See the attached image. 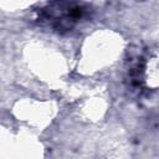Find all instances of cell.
Instances as JSON below:
<instances>
[{
	"label": "cell",
	"mask_w": 159,
	"mask_h": 159,
	"mask_svg": "<svg viewBox=\"0 0 159 159\" xmlns=\"http://www.w3.org/2000/svg\"><path fill=\"white\" fill-rule=\"evenodd\" d=\"M83 7L71 0H55L42 10V17L57 31L72 29L83 16Z\"/></svg>",
	"instance_id": "cell-1"
}]
</instances>
